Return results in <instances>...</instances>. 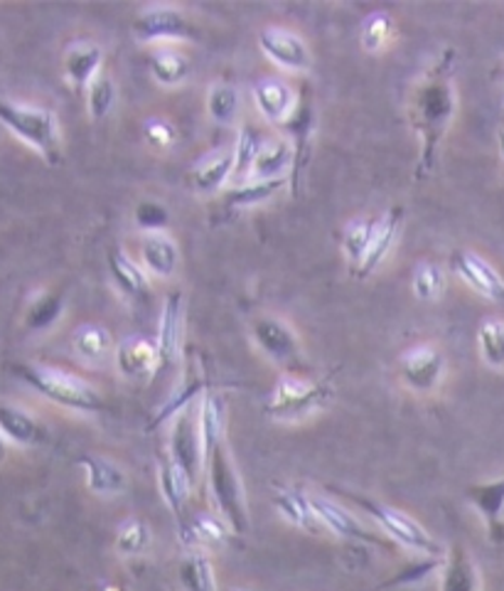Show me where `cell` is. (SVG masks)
Listing matches in <instances>:
<instances>
[{
    "mask_svg": "<svg viewBox=\"0 0 504 591\" xmlns=\"http://www.w3.org/2000/svg\"><path fill=\"white\" fill-rule=\"evenodd\" d=\"M315 102L310 97L308 87L302 89L298 97V104L293 114L281 124V131L288 136V143L293 145V168L288 178V188L293 195L300 193V180L306 172L310 158H313V136H315Z\"/></svg>",
    "mask_w": 504,
    "mask_h": 591,
    "instance_id": "9",
    "label": "cell"
},
{
    "mask_svg": "<svg viewBox=\"0 0 504 591\" xmlns=\"http://www.w3.org/2000/svg\"><path fill=\"white\" fill-rule=\"evenodd\" d=\"M377 227L379 217H360V220H352L347 224V230L343 234V249L345 257L352 264V271L360 269V264L364 261L366 252L372 247L374 234H377Z\"/></svg>",
    "mask_w": 504,
    "mask_h": 591,
    "instance_id": "36",
    "label": "cell"
},
{
    "mask_svg": "<svg viewBox=\"0 0 504 591\" xmlns=\"http://www.w3.org/2000/svg\"><path fill=\"white\" fill-rule=\"evenodd\" d=\"M401 227H403V207H391L387 215L379 217V227H377V234H374V240H372V247H370V252H366V257L360 264V269L354 271L357 279L372 277L374 271L382 267L384 259L389 257L393 244H397V240H399Z\"/></svg>",
    "mask_w": 504,
    "mask_h": 591,
    "instance_id": "21",
    "label": "cell"
},
{
    "mask_svg": "<svg viewBox=\"0 0 504 591\" xmlns=\"http://www.w3.org/2000/svg\"><path fill=\"white\" fill-rule=\"evenodd\" d=\"M273 505L276 511L286 517L290 525L300 527L306 532H325L323 523L313 511V503H310V496L302 493L298 488H276L273 493Z\"/></svg>",
    "mask_w": 504,
    "mask_h": 591,
    "instance_id": "28",
    "label": "cell"
},
{
    "mask_svg": "<svg viewBox=\"0 0 504 591\" xmlns=\"http://www.w3.org/2000/svg\"><path fill=\"white\" fill-rule=\"evenodd\" d=\"M441 591H480V569L475 560L467 554L463 544H453L445 550L443 565H441Z\"/></svg>",
    "mask_w": 504,
    "mask_h": 591,
    "instance_id": "23",
    "label": "cell"
},
{
    "mask_svg": "<svg viewBox=\"0 0 504 591\" xmlns=\"http://www.w3.org/2000/svg\"><path fill=\"white\" fill-rule=\"evenodd\" d=\"M288 188V178H276V180H249L244 185H234L224 195V207L227 210H240V207H254L261 205L266 200L276 197L281 190Z\"/></svg>",
    "mask_w": 504,
    "mask_h": 591,
    "instance_id": "32",
    "label": "cell"
},
{
    "mask_svg": "<svg viewBox=\"0 0 504 591\" xmlns=\"http://www.w3.org/2000/svg\"><path fill=\"white\" fill-rule=\"evenodd\" d=\"M497 139H500V153H502V158H504V129H500Z\"/></svg>",
    "mask_w": 504,
    "mask_h": 591,
    "instance_id": "49",
    "label": "cell"
},
{
    "mask_svg": "<svg viewBox=\"0 0 504 591\" xmlns=\"http://www.w3.org/2000/svg\"><path fill=\"white\" fill-rule=\"evenodd\" d=\"M335 389L325 380H306L300 375L283 372L266 399V414L273 420H306L323 409L333 399Z\"/></svg>",
    "mask_w": 504,
    "mask_h": 591,
    "instance_id": "6",
    "label": "cell"
},
{
    "mask_svg": "<svg viewBox=\"0 0 504 591\" xmlns=\"http://www.w3.org/2000/svg\"><path fill=\"white\" fill-rule=\"evenodd\" d=\"M445 284H448V277L443 267H438V264H421L414 274V281H411V291H414L418 301L434 304L443 296Z\"/></svg>",
    "mask_w": 504,
    "mask_h": 591,
    "instance_id": "41",
    "label": "cell"
},
{
    "mask_svg": "<svg viewBox=\"0 0 504 591\" xmlns=\"http://www.w3.org/2000/svg\"><path fill=\"white\" fill-rule=\"evenodd\" d=\"M75 350L81 360L87 362H104L114 352V338L104 325L87 323L75 331Z\"/></svg>",
    "mask_w": 504,
    "mask_h": 591,
    "instance_id": "38",
    "label": "cell"
},
{
    "mask_svg": "<svg viewBox=\"0 0 504 591\" xmlns=\"http://www.w3.org/2000/svg\"><path fill=\"white\" fill-rule=\"evenodd\" d=\"M453 67H455V50H443L438 54L434 65L416 79L409 94V124L421 141V156L416 178L426 180L434 176L438 151L451 126L457 97L453 87Z\"/></svg>",
    "mask_w": 504,
    "mask_h": 591,
    "instance_id": "1",
    "label": "cell"
},
{
    "mask_svg": "<svg viewBox=\"0 0 504 591\" xmlns=\"http://www.w3.org/2000/svg\"><path fill=\"white\" fill-rule=\"evenodd\" d=\"M393 38V17L387 13H372L370 17H364L362 23V48L366 52H379L387 48Z\"/></svg>",
    "mask_w": 504,
    "mask_h": 591,
    "instance_id": "44",
    "label": "cell"
},
{
    "mask_svg": "<svg viewBox=\"0 0 504 591\" xmlns=\"http://www.w3.org/2000/svg\"><path fill=\"white\" fill-rule=\"evenodd\" d=\"M151 542H153L151 527L139 521V517H131V521H126L118 527L114 544L121 557H141V554L148 552Z\"/></svg>",
    "mask_w": 504,
    "mask_h": 591,
    "instance_id": "39",
    "label": "cell"
},
{
    "mask_svg": "<svg viewBox=\"0 0 504 591\" xmlns=\"http://www.w3.org/2000/svg\"><path fill=\"white\" fill-rule=\"evenodd\" d=\"M165 453L188 473V478L195 486L205 476V444H202L199 409H195V404L182 409L178 416L170 420L168 451Z\"/></svg>",
    "mask_w": 504,
    "mask_h": 591,
    "instance_id": "8",
    "label": "cell"
},
{
    "mask_svg": "<svg viewBox=\"0 0 504 591\" xmlns=\"http://www.w3.org/2000/svg\"><path fill=\"white\" fill-rule=\"evenodd\" d=\"M207 114L219 126H232L240 114V92L232 85H215L207 92Z\"/></svg>",
    "mask_w": 504,
    "mask_h": 591,
    "instance_id": "40",
    "label": "cell"
},
{
    "mask_svg": "<svg viewBox=\"0 0 504 591\" xmlns=\"http://www.w3.org/2000/svg\"><path fill=\"white\" fill-rule=\"evenodd\" d=\"M101 62H104V52L94 42H75L64 54V77L77 92L89 89L91 81L96 79Z\"/></svg>",
    "mask_w": 504,
    "mask_h": 591,
    "instance_id": "24",
    "label": "cell"
},
{
    "mask_svg": "<svg viewBox=\"0 0 504 591\" xmlns=\"http://www.w3.org/2000/svg\"><path fill=\"white\" fill-rule=\"evenodd\" d=\"M259 48L271 62L288 72H308L313 67V54L300 35L283 27H266L259 33Z\"/></svg>",
    "mask_w": 504,
    "mask_h": 591,
    "instance_id": "14",
    "label": "cell"
},
{
    "mask_svg": "<svg viewBox=\"0 0 504 591\" xmlns=\"http://www.w3.org/2000/svg\"><path fill=\"white\" fill-rule=\"evenodd\" d=\"M182 341H185V296H182V291H172L163 301L158 335H155L158 372H168L178 365Z\"/></svg>",
    "mask_w": 504,
    "mask_h": 591,
    "instance_id": "13",
    "label": "cell"
},
{
    "mask_svg": "<svg viewBox=\"0 0 504 591\" xmlns=\"http://www.w3.org/2000/svg\"><path fill=\"white\" fill-rule=\"evenodd\" d=\"M288 168H293V145L288 139H266L256 156L251 180L286 178Z\"/></svg>",
    "mask_w": 504,
    "mask_h": 591,
    "instance_id": "30",
    "label": "cell"
},
{
    "mask_svg": "<svg viewBox=\"0 0 504 591\" xmlns=\"http://www.w3.org/2000/svg\"><path fill=\"white\" fill-rule=\"evenodd\" d=\"M453 269L467 286L494 304H504V279L475 252H455Z\"/></svg>",
    "mask_w": 504,
    "mask_h": 591,
    "instance_id": "15",
    "label": "cell"
},
{
    "mask_svg": "<svg viewBox=\"0 0 504 591\" xmlns=\"http://www.w3.org/2000/svg\"><path fill=\"white\" fill-rule=\"evenodd\" d=\"M108 274H112L114 286L121 291L128 301H148L151 296V279L148 271L139 267L124 249H112L108 252Z\"/></svg>",
    "mask_w": 504,
    "mask_h": 591,
    "instance_id": "17",
    "label": "cell"
},
{
    "mask_svg": "<svg viewBox=\"0 0 504 591\" xmlns=\"http://www.w3.org/2000/svg\"><path fill=\"white\" fill-rule=\"evenodd\" d=\"M180 540L190 544L195 550H222L229 544V540L234 538L232 525H229L224 517L217 515H207V513H197L188 517V523L178 527Z\"/></svg>",
    "mask_w": 504,
    "mask_h": 591,
    "instance_id": "16",
    "label": "cell"
},
{
    "mask_svg": "<svg viewBox=\"0 0 504 591\" xmlns=\"http://www.w3.org/2000/svg\"><path fill=\"white\" fill-rule=\"evenodd\" d=\"M133 35L141 42L160 40H195L197 27L190 17L172 5L145 8L133 21Z\"/></svg>",
    "mask_w": 504,
    "mask_h": 591,
    "instance_id": "11",
    "label": "cell"
},
{
    "mask_svg": "<svg viewBox=\"0 0 504 591\" xmlns=\"http://www.w3.org/2000/svg\"><path fill=\"white\" fill-rule=\"evenodd\" d=\"M465 498L478 511L492 535H500L504 530V476L473 484L467 488Z\"/></svg>",
    "mask_w": 504,
    "mask_h": 591,
    "instance_id": "25",
    "label": "cell"
},
{
    "mask_svg": "<svg viewBox=\"0 0 504 591\" xmlns=\"http://www.w3.org/2000/svg\"><path fill=\"white\" fill-rule=\"evenodd\" d=\"M310 503H313V511L320 517V523H323L325 530L335 532L337 538L372 544V548L377 550L393 548V542L387 538V535L374 532L372 527H366L360 517H354L345 505L335 503V500H329L325 496H310Z\"/></svg>",
    "mask_w": 504,
    "mask_h": 591,
    "instance_id": "12",
    "label": "cell"
},
{
    "mask_svg": "<svg viewBox=\"0 0 504 591\" xmlns=\"http://www.w3.org/2000/svg\"><path fill=\"white\" fill-rule=\"evenodd\" d=\"M13 372L17 380H23L27 387H33L48 402L69 409V412L99 414L106 409L104 397H101L94 385L64 370L42 365H13Z\"/></svg>",
    "mask_w": 504,
    "mask_h": 591,
    "instance_id": "3",
    "label": "cell"
},
{
    "mask_svg": "<svg viewBox=\"0 0 504 591\" xmlns=\"http://www.w3.org/2000/svg\"><path fill=\"white\" fill-rule=\"evenodd\" d=\"M141 261H143V269L155 279L176 277L178 264H180L178 244L163 232L145 234L141 242Z\"/></svg>",
    "mask_w": 504,
    "mask_h": 591,
    "instance_id": "27",
    "label": "cell"
},
{
    "mask_svg": "<svg viewBox=\"0 0 504 591\" xmlns=\"http://www.w3.org/2000/svg\"><path fill=\"white\" fill-rule=\"evenodd\" d=\"M133 215H135V224H139L141 230H145L148 234L163 232L170 227L168 207L158 203V200H141V203L135 205Z\"/></svg>",
    "mask_w": 504,
    "mask_h": 591,
    "instance_id": "46",
    "label": "cell"
},
{
    "mask_svg": "<svg viewBox=\"0 0 504 591\" xmlns=\"http://www.w3.org/2000/svg\"><path fill=\"white\" fill-rule=\"evenodd\" d=\"M234 176V151H217L212 156L202 158L190 172L192 188L199 195H212L222 190L229 178Z\"/></svg>",
    "mask_w": 504,
    "mask_h": 591,
    "instance_id": "29",
    "label": "cell"
},
{
    "mask_svg": "<svg viewBox=\"0 0 504 591\" xmlns=\"http://www.w3.org/2000/svg\"><path fill=\"white\" fill-rule=\"evenodd\" d=\"M205 478L219 517H224L236 535L249 532V508L227 436L205 444Z\"/></svg>",
    "mask_w": 504,
    "mask_h": 591,
    "instance_id": "2",
    "label": "cell"
},
{
    "mask_svg": "<svg viewBox=\"0 0 504 591\" xmlns=\"http://www.w3.org/2000/svg\"><path fill=\"white\" fill-rule=\"evenodd\" d=\"M64 306H67V301L57 291H44V294L35 296L25 311V329L33 333L50 331L62 318Z\"/></svg>",
    "mask_w": 504,
    "mask_h": 591,
    "instance_id": "35",
    "label": "cell"
},
{
    "mask_svg": "<svg viewBox=\"0 0 504 591\" xmlns=\"http://www.w3.org/2000/svg\"><path fill=\"white\" fill-rule=\"evenodd\" d=\"M114 358L118 372L128 380L151 377L158 372V348L153 341L141 338V335H131V338L118 343Z\"/></svg>",
    "mask_w": 504,
    "mask_h": 591,
    "instance_id": "19",
    "label": "cell"
},
{
    "mask_svg": "<svg viewBox=\"0 0 504 591\" xmlns=\"http://www.w3.org/2000/svg\"><path fill=\"white\" fill-rule=\"evenodd\" d=\"M190 72L192 65L182 52L163 48L151 54V75L163 87H180L190 77Z\"/></svg>",
    "mask_w": 504,
    "mask_h": 591,
    "instance_id": "37",
    "label": "cell"
},
{
    "mask_svg": "<svg viewBox=\"0 0 504 591\" xmlns=\"http://www.w3.org/2000/svg\"><path fill=\"white\" fill-rule=\"evenodd\" d=\"M116 85L112 75H106V72H99L96 79L91 81L87 89V108L89 116L94 118V121H101V118H106L112 114V108L116 104Z\"/></svg>",
    "mask_w": 504,
    "mask_h": 591,
    "instance_id": "42",
    "label": "cell"
},
{
    "mask_svg": "<svg viewBox=\"0 0 504 591\" xmlns=\"http://www.w3.org/2000/svg\"><path fill=\"white\" fill-rule=\"evenodd\" d=\"M254 104L271 124H283L298 104V94L276 77H263L254 85Z\"/></svg>",
    "mask_w": 504,
    "mask_h": 591,
    "instance_id": "18",
    "label": "cell"
},
{
    "mask_svg": "<svg viewBox=\"0 0 504 591\" xmlns=\"http://www.w3.org/2000/svg\"><path fill=\"white\" fill-rule=\"evenodd\" d=\"M0 124H3L13 136H17L23 143L30 145L33 151H38L50 166H60L62 163L60 124L57 116H54L50 108L15 104L11 99L0 97Z\"/></svg>",
    "mask_w": 504,
    "mask_h": 591,
    "instance_id": "5",
    "label": "cell"
},
{
    "mask_svg": "<svg viewBox=\"0 0 504 591\" xmlns=\"http://www.w3.org/2000/svg\"><path fill=\"white\" fill-rule=\"evenodd\" d=\"M266 141V136L261 133L259 126L244 124L240 129V136H236V145H234V185H244L251 180V170L256 156H259L261 145Z\"/></svg>",
    "mask_w": 504,
    "mask_h": 591,
    "instance_id": "31",
    "label": "cell"
},
{
    "mask_svg": "<svg viewBox=\"0 0 504 591\" xmlns=\"http://www.w3.org/2000/svg\"><path fill=\"white\" fill-rule=\"evenodd\" d=\"M224 591H244V589H224Z\"/></svg>",
    "mask_w": 504,
    "mask_h": 591,
    "instance_id": "50",
    "label": "cell"
},
{
    "mask_svg": "<svg viewBox=\"0 0 504 591\" xmlns=\"http://www.w3.org/2000/svg\"><path fill=\"white\" fill-rule=\"evenodd\" d=\"M77 463L85 471L87 488L94 496H118L126 490V473L118 463L108 461L106 457H99V453H81Z\"/></svg>",
    "mask_w": 504,
    "mask_h": 591,
    "instance_id": "22",
    "label": "cell"
},
{
    "mask_svg": "<svg viewBox=\"0 0 504 591\" xmlns=\"http://www.w3.org/2000/svg\"><path fill=\"white\" fill-rule=\"evenodd\" d=\"M158 484H160V493L165 498V503L176 515L178 527L188 523V500L192 496V488L195 484L188 478V473L182 471L176 461H172L168 453L158 461Z\"/></svg>",
    "mask_w": 504,
    "mask_h": 591,
    "instance_id": "20",
    "label": "cell"
},
{
    "mask_svg": "<svg viewBox=\"0 0 504 591\" xmlns=\"http://www.w3.org/2000/svg\"><path fill=\"white\" fill-rule=\"evenodd\" d=\"M478 348L484 365L504 368V321H484L478 331Z\"/></svg>",
    "mask_w": 504,
    "mask_h": 591,
    "instance_id": "43",
    "label": "cell"
},
{
    "mask_svg": "<svg viewBox=\"0 0 504 591\" xmlns=\"http://www.w3.org/2000/svg\"><path fill=\"white\" fill-rule=\"evenodd\" d=\"M180 587L185 591H219L212 560L202 550L190 552L178 567Z\"/></svg>",
    "mask_w": 504,
    "mask_h": 591,
    "instance_id": "33",
    "label": "cell"
},
{
    "mask_svg": "<svg viewBox=\"0 0 504 591\" xmlns=\"http://www.w3.org/2000/svg\"><path fill=\"white\" fill-rule=\"evenodd\" d=\"M445 375V355L436 345H416L401 355L399 377L416 395L436 393Z\"/></svg>",
    "mask_w": 504,
    "mask_h": 591,
    "instance_id": "10",
    "label": "cell"
},
{
    "mask_svg": "<svg viewBox=\"0 0 504 591\" xmlns=\"http://www.w3.org/2000/svg\"><path fill=\"white\" fill-rule=\"evenodd\" d=\"M0 436L15 447H38L40 441H44V429L27 409L0 404Z\"/></svg>",
    "mask_w": 504,
    "mask_h": 591,
    "instance_id": "26",
    "label": "cell"
},
{
    "mask_svg": "<svg viewBox=\"0 0 504 591\" xmlns=\"http://www.w3.org/2000/svg\"><path fill=\"white\" fill-rule=\"evenodd\" d=\"M5 453H8V441L3 439V436H0V461L5 459Z\"/></svg>",
    "mask_w": 504,
    "mask_h": 591,
    "instance_id": "48",
    "label": "cell"
},
{
    "mask_svg": "<svg viewBox=\"0 0 504 591\" xmlns=\"http://www.w3.org/2000/svg\"><path fill=\"white\" fill-rule=\"evenodd\" d=\"M441 565H443V557H428V554H421V560L409 562V565H403L389 581H384L382 589L418 584V581L428 579L434 571H441Z\"/></svg>",
    "mask_w": 504,
    "mask_h": 591,
    "instance_id": "45",
    "label": "cell"
},
{
    "mask_svg": "<svg viewBox=\"0 0 504 591\" xmlns=\"http://www.w3.org/2000/svg\"><path fill=\"white\" fill-rule=\"evenodd\" d=\"M143 139L148 141L151 149H155V151H165V149H170L172 143H176L178 131H176V126H172V124L168 121V118L153 116V118H148V121H145V126H143Z\"/></svg>",
    "mask_w": 504,
    "mask_h": 591,
    "instance_id": "47",
    "label": "cell"
},
{
    "mask_svg": "<svg viewBox=\"0 0 504 591\" xmlns=\"http://www.w3.org/2000/svg\"><path fill=\"white\" fill-rule=\"evenodd\" d=\"M251 335L256 348L276 365L286 368L290 375H302L306 372V360H302L298 333L279 316H261L251 325Z\"/></svg>",
    "mask_w": 504,
    "mask_h": 591,
    "instance_id": "7",
    "label": "cell"
},
{
    "mask_svg": "<svg viewBox=\"0 0 504 591\" xmlns=\"http://www.w3.org/2000/svg\"><path fill=\"white\" fill-rule=\"evenodd\" d=\"M329 490H333V493H340L345 500H350L352 505L362 508V511L382 527V535H387V538L393 544H399V548L416 554H428V557H445L443 544L438 542L424 525L416 523L414 517L403 515L397 508L384 505L370 496L354 493V490H345L337 486H329Z\"/></svg>",
    "mask_w": 504,
    "mask_h": 591,
    "instance_id": "4",
    "label": "cell"
},
{
    "mask_svg": "<svg viewBox=\"0 0 504 591\" xmlns=\"http://www.w3.org/2000/svg\"><path fill=\"white\" fill-rule=\"evenodd\" d=\"M205 393H207V380L202 375H195V372H188V377L182 380V385L176 389V395H172L168 402L158 409V414L153 416L151 426H160L165 422H170L172 416H178L182 412V409L199 402Z\"/></svg>",
    "mask_w": 504,
    "mask_h": 591,
    "instance_id": "34",
    "label": "cell"
}]
</instances>
